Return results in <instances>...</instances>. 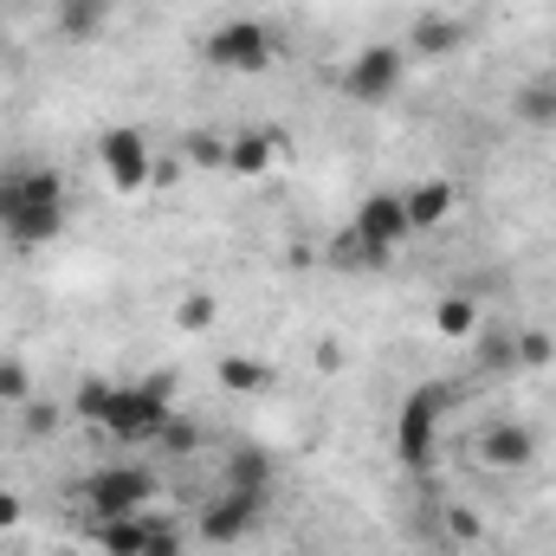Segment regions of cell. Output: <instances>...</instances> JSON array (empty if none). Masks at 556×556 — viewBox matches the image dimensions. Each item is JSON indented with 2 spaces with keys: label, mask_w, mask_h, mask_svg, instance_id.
Here are the masks:
<instances>
[{
  "label": "cell",
  "mask_w": 556,
  "mask_h": 556,
  "mask_svg": "<svg viewBox=\"0 0 556 556\" xmlns=\"http://www.w3.org/2000/svg\"><path fill=\"white\" fill-rule=\"evenodd\" d=\"M78 415L98 420V433L111 440H162L175 420V389L168 376H142V382H91Z\"/></svg>",
  "instance_id": "obj_1"
},
{
  "label": "cell",
  "mask_w": 556,
  "mask_h": 556,
  "mask_svg": "<svg viewBox=\"0 0 556 556\" xmlns=\"http://www.w3.org/2000/svg\"><path fill=\"white\" fill-rule=\"evenodd\" d=\"M65 227V181L52 168H7L0 175V233L20 247H46Z\"/></svg>",
  "instance_id": "obj_2"
},
{
  "label": "cell",
  "mask_w": 556,
  "mask_h": 556,
  "mask_svg": "<svg viewBox=\"0 0 556 556\" xmlns=\"http://www.w3.org/2000/svg\"><path fill=\"white\" fill-rule=\"evenodd\" d=\"M273 59H278V33L266 20H227L207 39V65H220V72H266Z\"/></svg>",
  "instance_id": "obj_3"
},
{
  "label": "cell",
  "mask_w": 556,
  "mask_h": 556,
  "mask_svg": "<svg viewBox=\"0 0 556 556\" xmlns=\"http://www.w3.org/2000/svg\"><path fill=\"white\" fill-rule=\"evenodd\" d=\"M402 85H408V52H402V46H369V52H356V65L343 72V91H350L356 104H389Z\"/></svg>",
  "instance_id": "obj_4"
},
{
  "label": "cell",
  "mask_w": 556,
  "mask_h": 556,
  "mask_svg": "<svg viewBox=\"0 0 556 556\" xmlns=\"http://www.w3.org/2000/svg\"><path fill=\"white\" fill-rule=\"evenodd\" d=\"M350 233L369 247V260H376V266H389V253H395L402 240H415V227H408V207H402V194H395V188H389V194H369V201L356 207Z\"/></svg>",
  "instance_id": "obj_5"
},
{
  "label": "cell",
  "mask_w": 556,
  "mask_h": 556,
  "mask_svg": "<svg viewBox=\"0 0 556 556\" xmlns=\"http://www.w3.org/2000/svg\"><path fill=\"white\" fill-rule=\"evenodd\" d=\"M440 408H446L440 389H415V395L402 402V415H395V453H402L408 472H427V466H433V427H440Z\"/></svg>",
  "instance_id": "obj_6"
},
{
  "label": "cell",
  "mask_w": 556,
  "mask_h": 556,
  "mask_svg": "<svg viewBox=\"0 0 556 556\" xmlns=\"http://www.w3.org/2000/svg\"><path fill=\"white\" fill-rule=\"evenodd\" d=\"M85 498H91L98 518H130V511H142L155 498V479L142 466H104V472L85 479Z\"/></svg>",
  "instance_id": "obj_7"
},
{
  "label": "cell",
  "mask_w": 556,
  "mask_h": 556,
  "mask_svg": "<svg viewBox=\"0 0 556 556\" xmlns=\"http://www.w3.org/2000/svg\"><path fill=\"white\" fill-rule=\"evenodd\" d=\"M266 518V492H214V505L201 511V538L207 544H233V538H247L253 525Z\"/></svg>",
  "instance_id": "obj_8"
},
{
  "label": "cell",
  "mask_w": 556,
  "mask_h": 556,
  "mask_svg": "<svg viewBox=\"0 0 556 556\" xmlns=\"http://www.w3.org/2000/svg\"><path fill=\"white\" fill-rule=\"evenodd\" d=\"M98 162H104V175L117 181V188H149L155 181V155H149V142H142V130H104V142H98Z\"/></svg>",
  "instance_id": "obj_9"
},
{
  "label": "cell",
  "mask_w": 556,
  "mask_h": 556,
  "mask_svg": "<svg viewBox=\"0 0 556 556\" xmlns=\"http://www.w3.org/2000/svg\"><path fill=\"white\" fill-rule=\"evenodd\" d=\"M479 459H485L492 472H525V466L538 459V427H525V420L485 427V433H479Z\"/></svg>",
  "instance_id": "obj_10"
},
{
  "label": "cell",
  "mask_w": 556,
  "mask_h": 556,
  "mask_svg": "<svg viewBox=\"0 0 556 556\" xmlns=\"http://www.w3.org/2000/svg\"><path fill=\"white\" fill-rule=\"evenodd\" d=\"M453 201H459V194H453L446 175H427L415 188H402V207H408V227H415V233H433V227L453 214Z\"/></svg>",
  "instance_id": "obj_11"
},
{
  "label": "cell",
  "mask_w": 556,
  "mask_h": 556,
  "mask_svg": "<svg viewBox=\"0 0 556 556\" xmlns=\"http://www.w3.org/2000/svg\"><path fill=\"white\" fill-rule=\"evenodd\" d=\"M273 155H278L273 130H240V137L220 142V168H227V175H266Z\"/></svg>",
  "instance_id": "obj_12"
},
{
  "label": "cell",
  "mask_w": 556,
  "mask_h": 556,
  "mask_svg": "<svg viewBox=\"0 0 556 556\" xmlns=\"http://www.w3.org/2000/svg\"><path fill=\"white\" fill-rule=\"evenodd\" d=\"M433 330H440V337H472V330H485V311H479V298H466V291L440 298V304H433Z\"/></svg>",
  "instance_id": "obj_13"
},
{
  "label": "cell",
  "mask_w": 556,
  "mask_h": 556,
  "mask_svg": "<svg viewBox=\"0 0 556 556\" xmlns=\"http://www.w3.org/2000/svg\"><path fill=\"white\" fill-rule=\"evenodd\" d=\"M111 20V0H59V33L65 39H91Z\"/></svg>",
  "instance_id": "obj_14"
},
{
  "label": "cell",
  "mask_w": 556,
  "mask_h": 556,
  "mask_svg": "<svg viewBox=\"0 0 556 556\" xmlns=\"http://www.w3.org/2000/svg\"><path fill=\"white\" fill-rule=\"evenodd\" d=\"M459 46V26L453 20H420L415 26V52H427V59H446Z\"/></svg>",
  "instance_id": "obj_15"
},
{
  "label": "cell",
  "mask_w": 556,
  "mask_h": 556,
  "mask_svg": "<svg viewBox=\"0 0 556 556\" xmlns=\"http://www.w3.org/2000/svg\"><path fill=\"white\" fill-rule=\"evenodd\" d=\"M518 117H525V124H556V85H525Z\"/></svg>",
  "instance_id": "obj_16"
},
{
  "label": "cell",
  "mask_w": 556,
  "mask_h": 556,
  "mask_svg": "<svg viewBox=\"0 0 556 556\" xmlns=\"http://www.w3.org/2000/svg\"><path fill=\"white\" fill-rule=\"evenodd\" d=\"M220 382H227V389H247V395H253V389H266V369H260L253 356H227V363H220Z\"/></svg>",
  "instance_id": "obj_17"
},
{
  "label": "cell",
  "mask_w": 556,
  "mask_h": 556,
  "mask_svg": "<svg viewBox=\"0 0 556 556\" xmlns=\"http://www.w3.org/2000/svg\"><path fill=\"white\" fill-rule=\"evenodd\" d=\"M214 311H220V304H214L207 291H194V298L175 311V324H181V330H207V324H214Z\"/></svg>",
  "instance_id": "obj_18"
},
{
  "label": "cell",
  "mask_w": 556,
  "mask_h": 556,
  "mask_svg": "<svg viewBox=\"0 0 556 556\" xmlns=\"http://www.w3.org/2000/svg\"><path fill=\"white\" fill-rule=\"evenodd\" d=\"M446 531H453V544H479V538H485V525H479L472 511H459V505L446 511Z\"/></svg>",
  "instance_id": "obj_19"
},
{
  "label": "cell",
  "mask_w": 556,
  "mask_h": 556,
  "mask_svg": "<svg viewBox=\"0 0 556 556\" xmlns=\"http://www.w3.org/2000/svg\"><path fill=\"white\" fill-rule=\"evenodd\" d=\"M26 395H33L26 369H20V363H0V402H26Z\"/></svg>",
  "instance_id": "obj_20"
},
{
  "label": "cell",
  "mask_w": 556,
  "mask_h": 556,
  "mask_svg": "<svg viewBox=\"0 0 556 556\" xmlns=\"http://www.w3.org/2000/svg\"><path fill=\"white\" fill-rule=\"evenodd\" d=\"M142 556H181V531L155 518V531H149V544H142Z\"/></svg>",
  "instance_id": "obj_21"
},
{
  "label": "cell",
  "mask_w": 556,
  "mask_h": 556,
  "mask_svg": "<svg viewBox=\"0 0 556 556\" xmlns=\"http://www.w3.org/2000/svg\"><path fill=\"white\" fill-rule=\"evenodd\" d=\"M20 525V498L13 492H0V531H13Z\"/></svg>",
  "instance_id": "obj_22"
}]
</instances>
